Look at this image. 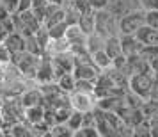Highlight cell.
<instances>
[{"label": "cell", "instance_id": "cell-1", "mask_svg": "<svg viewBox=\"0 0 158 137\" xmlns=\"http://www.w3.org/2000/svg\"><path fill=\"white\" fill-rule=\"evenodd\" d=\"M11 62L23 73L25 79L36 82V75H37L39 62H41V55H36V54H30V52L23 50V52H18V54H13Z\"/></svg>", "mask_w": 158, "mask_h": 137}, {"label": "cell", "instance_id": "cell-2", "mask_svg": "<svg viewBox=\"0 0 158 137\" xmlns=\"http://www.w3.org/2000/svg\"><path fill=\"white\" fill-rule=\"evenodd\" d=\"M94 30L101 34L103 37H110V36H121L119 34V18L108 11V9H98L96 11V25Z\"/></svg>", "mask_w": 158, "mask_h": 137}, {"label": "cell", "instance_id": "cell-3", "mask_svg": "<svg viewBox=\"0 0 158 137\" xmlns=\"http://www.w3.org/2000/svg\"><path fill=\"white\" fill-rule=\"evenodd\" d=\"M0 112L6 119V125H13L18 121H25V105L22 103L20 96H11L4 98Z\"/></svg>", "mask_w": 158, "mask_h": 137}, {"label": "cell", "instance_id": "cell-4", "mask_svg": "<svg viewBox=\"0 0 158 137\" xmlns=\"http://www.w3.org/2000/svg\"><path fill=\"white\" fill-rule=\"evenodd\" d=\"M69 103H71L73 110H78V112H89L94 110L98 105V96L94 91H78L75 89L69 93Z\"/></svg>", "mask_w": 158, "mask_h": 137}, {"label": "cell", "instance_id": "cell-5", "mask_svg": "<svg viewBox=\"0 0 158 137\" xmlns=\"http://www.w3.org/2000/svg\"><path fill=\"white\" fill-rule=\"evenodd\" d=\"M13 23H15V30H20L25 36L27 34H36L43 25L37 20V16L32 13V9L23 11V13H15L13 15Z\"/></svg>", "mask_w": 158, "mask_h": 137}, {"label": "cell", "instance_id": "cell-6", "mask_svg": "<svg viewBox=\"0 0 158 137\" xmlns=\"http://www.w3.org/2000/svg\"><path fill=\"white\" fill-rule=\"evenodd\" d=\"M142 25H146V11L144 9L131 11V13H128V15H124L119 18V34L121 36L135 34Z\"/></svg>", "mask_w": 158, "mask_h": 137}, {"label": "cell", "instance_id": "cell-7", "mask_svg": "<svg viewBox=\"0 0 158 137\" xmlns=\"http://www.w3.org/2000/svg\"><path fill=\"white\" fill-rule=\"evenodd\" d=\"M153 80H155V75L153 73H135V75L130 77L128 89L131 93H135L139 98L148 100L149 98V93H151Z\"/></svg>", "mask_w": 158, "mask_h": 137}, {"label": "cell", "instance_id": "cell-8", "mask_svg": "<svg viewBox=\"0 0 158 137\" xmlns=\"http://www.w3.org/2000/svg\"><path fill=\"white\" fill-rule=\"evenodd\" d=\"M75 79L84 80H96L100 75V70L94 66L93 59H75V68H73Z\"/></svg>", "mask_w": 158, "mask_h": 137}, {"label": "cell", "instance_id": "cell-9", "mask_svg": "<svg viewBox=\"0 0 158 137\" xmlns=\"http://www.w3.org/2000/svg\"><path fill=\"white\" fill-rule=\"evenodd\" d=\"M36 82H37V84L55 82V70H53V61H52V55H48V54H41V62H39V68H37Z\"/></svg>", "mask_w": 158, "mask_h": 137}, {"label": "cell", "instance_id": "cell-10", "mask_svg": "<svg viewBox=\"0 0 158 137\" xmlns=\"http://www.w3.org/2000/svg\"><path fill=\"white\" fill-rule=\"evenodd\" d=\"M107 9L112 11L117 18H121V16L131 13V11L142 9V6H140V0H110Z\"/></svg>", "mask_w": 158, "mask_h": 137}, {"label": "cell", "instance_id": "cell-11", "mask_svg": "<svg viewBox=\"0 0 158 137\" xmlns=\"http://www.w3.org/2000/svg\"><path fill=\"white\" fill-rule=\"evenodd\" d=\"M20 100H22V103L25 105V109L32 107V105H39V103H43V91H41L39 84L36 82V84L29 86L22 94H20Z\"/></svg>", "mask_w": 158, "mask_h": 137}, {"label": "cell", "instance_id": "cell-12", "mask_svg": "<svg viewBox=\"0 0 158 137\" xmlns=\"http://www.w3.org/2000/svg\"><path fill=\"white\" fill-rule=\"evenodd\" d=\"M4 45L9 48L11 54L23 52V50H25V34H22L20 30H13V32H9L7 36H6Z\"/></svg>", "mask_w": 158, "mask_h": 137}, {"label": "cell", "instance_id": "cell-13", "mask_svg": "<svg viewBox=\"0 0 158 137\" xmlns=\"http://www.w3.org/2000/svg\"><path fill=\"white\" fill-rule=\"evenodd\" d=\"M64 52H71V45L69 41L66 39V36L62 37H50V41L46 45V50L44 54H48V55H59V54H64Z\"/></svg>", "mask_w": 158, "mask_h": 137}, {"label": "cell", "instance_id": "cell-14", "mask_svg": "<svg viewBox=\"0 0 158 137\" xmlns=\"http://www.w3.org/2000/svg\"><path fill=\"white\" fill-rule=\"evenodd\" d=\"M66 39L69 41L71 46H75V45H85L87 32L80 27L78 23H69L68 29H66Z\"/></svg>", "mask_w": 158, "mask_h": 137}, {"label": "cell", "instance_id": "cell-15", "mask_svg": "<svg viewBox=\"0 0 158 137\" xmlns=\"http://www.w3.org/2000/svg\"><path fill=\"white\" fill-rule=\"evenodd\" d=\"M121 46L124 55H135V54H140L144 45L135 34H128V36H121Z\"/></svg>", "mask_w": 158, "mask_h": 137}, {"label": "cell", "instance_id": "cell-16", "mask_svg": "<svg viewBox=\"0 0 158 137\" xmlns=\"http://www.w3.org/2000/svg\"><path fill=\"white\" fill-rule=\"evenodd\" d=\"M44 112H46V109H44L43 103H39V105H32V107H27V109H25V121L29 123V125L41 123L44 119Z\"/></svg>", "mask_w": 158, "mask_h": 137}, {"label": "cell", "instance_id": "cell-17", "mask_svg": "<svg viewBox=\"0 0 158 137\" xmlns=\"http://www.w3.org/2000/svg\"><path fill=\"white\" fill-rule=\"evenodd\" d=\"M135 36L140 39L142 45H156L158 46V30L156 29H151L148 25H142L135 32Z\"/></svg>", "mask_w": 158, "mask_h": 137}, {"label": "cell", "instance_id": "cell-18", "mask_svg": "<svg viewBox=\"0 0 158 137\" xmlns=\"http://www.w3.org/2000/svg\"><path fill=\"white\" fill-rule=\"evenodd\" d=\"M91 59H93L94 66H96L100 71L108 70V68L112 66V62H114V59L105 52V48H103V50H98V52H93V54H91Z\"/></svg>", "mask_w": 158, "mask_h": 137}, {"label": "cell", "instance_id": "cell-19", "mask_svg": "<svg viewBox=\"0 0 158 137\" xmlns=\"http://www.w3.org/2000/svg\"><path fill=\"white\" fill-rule=\"evenodd\" d=\"M105 52L112 59L123 55V46H121V36H110L105 37Z\"/></svg>", "mask_w": 158, "mask_h": 137}, {"label": "cell", "instance_id": "cell-20", "mask_svg": "<svg viewBox=\"0 0 158 137\" xmlns=\"http://www.w3.org/2000/svg\"><path fill=\"white\" fill-rule=\"evenodd\" d=\"M85 46H87V50H89V54L98 52V50H103V48H105V37L94 30V32H91V34H87Z\"/></svg>", "mask_w": 158, "mask_h": 137}, {"label": "cell", "instance_id": "cell-21", "mask_svg": "<svg viewBox=\"0 0 158 137\" xmlns=\"http://www.w3.org/2000/svg\"><path fill=\"white\" fill-rule=\"evenodd\" d=\"M78 25L85 30L87 34L94 32V25H96V11H87V13H82L78 18Z\"/></svg>", "mask_w": 158, "mask_h": 137}, {"label": "cell", "instance_id": "cell-22", "mask_svg": "<svg viewBox=\"0 0 158 137\" xmlns=\"http://www.w3.org/2000/svg\"><path fill=\"white\" fill-rule=\"evenodd\" d=\"M59 84V87L62 89V91H66V93H71L73 89H75V84H77V79H75V75H73V71L69 73H62L60 77H59L57 80H55Z\"/></svg>", "mask_w": 158, "mask_h": 137}, {"label": "cell", "instance_id": "cell-23", "mask_svg": "<svg viewBox=\"0 0 158 137\" xmlns=\"http://www.w3.org/2000/svg\"><path fill=\"white\" fill-rule=\"evenodd\" d=\"M48 7H50V4L46 2V0H34L32 2V13L37 16V20L43 23L44 22V16H46V13H48Z\"/></svg>", "mask_w": 158, "mask_h": 137}, {"label": "cell", "instance_id": "cell-24", "mask_svg": "<svg viewBox=\"0 0 158 137\" xmlns=\"http://www.w3.org/2000/svg\"><path fill=\"white\" fill-rule=\"evenodd\" d=\"M50 135L52 137H73V130L68 126V123H55L52 125L50 128Z\"/></svg>", "mask_w": 158, "mask_h": 137}, {"label": "cell", "instance_id": "cell-25", "mask_svg": "<svg viewBox=\"0 0 158 137\" xmlns=\"http://www.w3.org/2000/svg\"><path fill=\"white\" fill-rule=\"evenodd\" d=\"M25 50L30 52V54H36V55H41L43 54V48L37 41L36 34H27L25 36Z\"/></svg>", "mask_w": 158, "mask_h": 137}, {"label": "cell", "instance_id": "cell-26", "mask_svg": "<svg viewBox=\"0 0 158 137\" xmlns=\"http://www.w3.org/2000/svg\"><path fill=\"white\" fill-rule=\"evenodd\" d=\"M133 135L137 137H151V121L148 118H144L140 123H137L133 126Z\"/></svg>", "mask_w": 158, "mask_h": 137}, {"label": "cell", "instance_id": "cell-27", "mask_svg": "<svg viewBox=\"0 0 158 137\" xmlns=\"http://www.w3.org/2000/svg\"><path fill=\"white\" fill-rule=\"evenodd\" d=\"M68 126L73 130V134L77 132V130L82 128V125H84V112H78V110H73L71 116H69V119H68ZM75 137V135H73Z\"/></svg>", "mask_w": 158, "mask_h": 137}, {"label": "cell", "instance_id": "cell-28", "mask_svg": "<svg viewBox=\"0 0 158 137\" xmlns=\"http://www.w3.org/2000/svg\"><path fill=\"white\" fill-rule=\"evenodd\" d=\"M66 29H68V23L66 22H60V23L52 25L50 29H48L50 37H62V36H66Z\"/></svg>", "mask_w": 158, "mask_h": 137}, {"label": "cell", "instance_id": "cell-29", "mask_svg": "<svg viewBox=\"0 0 158 137\" xmlns=\"http://www.w3.org/2000/svg\"><path fill=\"white\" fill-rule=\"evenodd\" d=\"M140 55H142L146 61H153V59L158 55V46L156 45H144L142 50H140Z\"/></svg>", "mask_w": 158, "mask_h": 137}, {"label": "cell", "instance_id": "cell-30", "mask_svg": "<svg viewBox=\"0 0 158 137\" xmlns=\"http://www.w3.org/2000/svg\"><path fill=\"white\" fill-rule=\"evenodd\" d=\"M75 137H100V132L96 126H82L75 132Z\"/></svg>", "mask_w": 158, "mask_h": 137}, {"label": "cell", "instance_id": "cell-31", "mask_svg": "<svg viewBox=\"0 0 158 137\" xmlns=\"http://www.w3.org/2000/svg\"><path fill=\"white\" fill-rule=\"evenodd\" d=\"M146 25L158 30V11H146Z\"/></svg>", "mask_w": 158, "mask_h": 137}, {"label": "cell", "instance_id": "cell-32", "mask_svg": "<svg viewBox=\"0 0 158 137\" xmlns=\"http://www.w3.org/2000/svg\"><path fill=\"white\" fill-rule=\"evenodd\" d=\"M11 59H13V54L9 52V48L4 43H0V64H4V66L9 64Z\"/></svg>", "mask_w": 158, "mask_h": 137}, {"label": "cell", "instance_id": "cell-33", "mask_svg": "<svg viewBox=\"0 0 158 137\" xmlns=\"http://www.w3.org/2000/svg\"><path fill=\"white\" fill-rule=\"evenodd\" d=\"M0 2H2V6L7 9L11 15H15L16 11H18V2L20 0H0Z\"/></svg>", "mask_w": 158, "mask_h": 137}, {"label": "cell", "instance_id": "cell-34", "mask_svg": "<svg viewBox=\"0 0 158 137\" xmlns=\"http://www.w3.org/2000/svg\"><path fill=\"white\" fill-rule=\"evenodd\" d=\"M144 11H158V0H140Z\"/></svg>", "mask_w": 158, "mask_h": 137}, {"label": "cell", "instance_id": "cell-35", "mask_svg": "<svg viewBox=\"0 0 158 137\" xmlns=\"http://www.w3.org/2000/svg\"><path fill=\"white\" fill-rule=\"evenodd\" d=\"M108 2L110 0H89V4L93 6V9H107V6H108Z\"/></svg>", "mask_w": 158, "mask_h": 137}, {"label": "cell", "instance_id": "cell-36", "mask_svg": "<svg viewBox=\"0 0 158 137\" xmlns=\"http://www.w3.org/2000/svg\"><path fill=\"white\" fill-rule=\"evenodd\" d=\"M32 2H34V0H20V2H18V11H16V13L29 11V9L32 7Z\"/></svg>", "mask_w": 158, "mask_h": 137}, {"label": "cell", "instance_id": "cell-37", "mask_svg": "<svg viewBox=\"0 0 158 137\" xmlns=\"http://www.w3.org/2000/svg\"><path fill=\"white\" fill-rule=\"evenodd\" d=\"M149 98H151V100H158V79H156V77H155V80H153V86H151Z\"/></svg>", "mask_w": 158, "mask_h": 137}, {"label": "cell", "instance_id": "cell-38", "mask_svg": "<svg viewBox=\"0 0 158 137\" xmlns=\"http://www.w3.org/2000/svg\"><path fill=\"white\" fill-rule=\"evenodd\" d=\"M151 121V137H158V118L149 119Z\"/></svg>", "mask_w": 158, "mask_h": 137}, {"label": "cell", "instance_id": "cell-39", "mask_svg": "<svg viewBox=\"0 0 158 137\" xmlns=\"http://www.w3.org/2000/svg\"><path fill=\"white\" fill-rule=\"evenodd\" d=\"M7 16H11V13H9L7 9L2 6V2H0V20H6Z\"/></svg>", "mask_w": 158, "mask_h": 137}, {"label": "cell", "instance_id": "cell-40", "mask_svg": "<svg viewBox=\"0 0 158 137\" xmlns=\"http://www.w3.org/2000/svg\"><path fill=\"white\" fill-rule=\"evenodd\" d=\"M48 4H52V6H64L66 0H46Z\"/></svg>", "mask_w": 158, "mask_h": 137}, {"label": "cell", "instance_id": "cell-41", "mask_svg": "<svg viewBox=\"0 0 158 137\" xmlns=\"http://www.w3.org/2000/svg\"><path fill=\"white\" fill-rule=\"evenodd\" d=\"M4 126H6V119H4V116L0 112V135H2V132H4Z\"/></svg>", "mask_w": 158, "mask_h": 137}, {"label": "cell", "instance_id": "cell-42", "mask_svg": "<svg viewBox=\"0 0 158 137\" xmlns=\"http://www.w3.org/2000/svg\"><path fill=\"white\" fill-rule=\"evenodd\" d=\"M2 68H4V64H0V70H2Z\"/></svg>", "mask_w": 158, "mask_h": 137}, {"label": "cell", "instance_id": "cell-43", "mask_svg": "<svg viewBox=\"0 0 158 137\" xmlns=\"http://www.w3.org/2000/svg\"><path fill=\"white\" fill-rule=\"evenodd\" d=\"M156 79H158V75H156Z\"/></svg>", "mask_w": 158, "mask_h": 137}]
</instances>
